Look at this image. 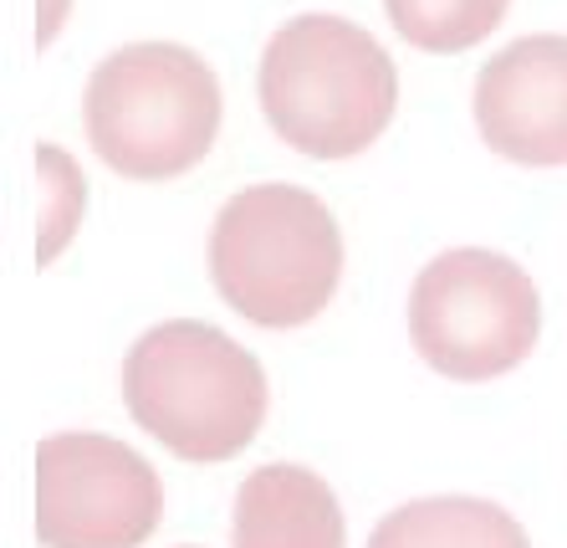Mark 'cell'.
<instances>
[{
  "label": "cell",
  "instance_id": "cell-12",
  "mask_svg": "<svg viewBox=\"0 0 567 548\" xmlns=\"http://www.w3.org/2000/svg\"><path fill=\"white\" fill-rule=\"evenodd\" d=\"M66 6H72V0H41V31H37V41H41V47H47V41L56 37V27H62Z\"/></svg>",
  "mask_w": 567,
  "mask_h": 548
},
{
  "label": "cell",
  "instance_id": "cell-6",
  "mask_svg": "<svg viewBox=\"0 0 567 548\" xmlns=\"http://www.w3.org/2000/svg\"><path fill=\"white\" fill-rule=\"evenodd\" d=\"M164 481L118 436L56 430L37 446L41 548H138L158 528Z\"/></svg>",
  "mask_w": 567,
  "mask_h": 548
},
{
  "label": "cell",
  "instance_id": "cell-2",
  "mask_svg": "<svg viewBox=\"0 0 567 548\" xmlns=\"http://www.w3.org/2000/svg\"><path fill=\"white\" fill-rule=\"evenodd\" d=\"M266 369L215 323L174 318L133 338L123 405L179 461H230L266 420Z\"/></svg>",
  "mask_w": 567,
  "mask_h": 548
},
{
  "label": "cell",
  "instance_id": "cell-4",
  "mask_svg": "<svg viewBox=\"0 0 567 548\" xmlns=\"http://www.w3.org/2000/svg\"><path fill=\"white\" fill-rule=\"evenodd\" d=\"M220 78L195 47L128 41L87 78L82 123L93 154L123 180H174L220 134Z\"/></svg>",
  "mask_w": 567,
  "mask_h": 548
},
{
  "label": "cell",
  "instance_id": "cell-3",
  "mask_svg": "<svg viewBox=\"0 0 567 548\" xmlns=\"http://www.w3.org/2000/svg\"><path fill=\"white\" fill-rule=\"evenodd\" d=\"M210 282L256 328H302L343 277V231L312 190L266 180L220 205L210 226Z\"/></svg>",
  "mask_w": 567,
  "mask_h": 548
},
{
  "label": "cell",
  "instance_id": "cell-7",
  "mask_svg": "<svg viewBox=\"0 0 567 548\" xmlns=\"http://www.w3.org/2000/svg\"><path fill=\"white\" fill-rule=\"evenodd\" d=\"M475 129L512 164H567V37H516L475 78Z\"/></svg>",
  "mask_w": 567,
  "mask_h": 548
},
{
  "label": "cell",
  "instance_id": "cell-11",
  "mask_svg": "<svg viewBox=\"0 0 567 548\" xmlns=\"http://www.w3.org/2000/svg\"><path fill=\"white\" fill-rule=\"evenodd\" d=\"M37 170H41V246H37V256L52 262L82 221L87 180H82V170L66 160L56 144H37Z\"/></svg>",
  "mask_w": 567,
  "mask_h": 548
},
{
  "label": "cell",
  "instance_id": "cell-10",
  "mask_svg": "<svg viewBox=\"0 0 567 548\" xmlns=\"http://www.w3.org/2000/svg\"><path fill=\"white\" fill-rule=\"evenodd\" d=\"M512 0H383L394 31L420 52H465L502 27Z\"/></svg>",
  "mask_w": 567,
  "mask_h": 548
},
{
  "label": "cell",
  "instance_id": "cell-9",
  "mask_svg": "<svg viewBox=\"0 0 567 548\" xmlns=\"http://www.w3.org/2000/svg\"><path fill=\"white\" fill-rule=\"evenodd\" d=\"M369 548H532L527 528L486 497H414L369 534Z\"/></svg>",
  "mask_w": 567,
  "mask_h": 548
},
{
  "label": "cell",
  "instance_id": "cell-5",
  "mask_svg": "<svg viewBox=\"0 0 567 548\" xmlns=\"http://www.w3.org/2000/svg\"><path fill=\"white\" fill-rule=\"evenodd\" d=\"M542 297L522 262L486 246H455L424 262L410 287V344L430 369L461 385L512 375L537 348Z\"/></svg>",
  "mask_w": 567,
  "mask_h": 548
},
{
  "label": "cell",
  "instance_id": "cell-1",
  "mask_svg": "<svg viewBox=\"0 0 567 548\" xmlns=\"http://www.w3.org/2000/svg\"><path fill=\"white\" fill-rule=\"evenodd\" d=\"M261 113L307 160H353L399 108L394 57L348 16L307 11L271 31L261 52Z\"/></svg>",
  "mask_w": 567,
  "mask_h": 548
},
{
  "label": "cell",
  "instance_id": "cell-8",
  "mask_svg": "<svg viewBox=\"0 0 567 548\" xmlns=\"http://www.w3.org/2000/svg\"><path fill=\"white\" fill-rule=\"evenodd\" d=\"M343 508L317 471L266 461L240 481L230 513V548H343Z\"/></svg>",
  "mask_w": 567,
  "mask_h": 548
}]
</instances>
